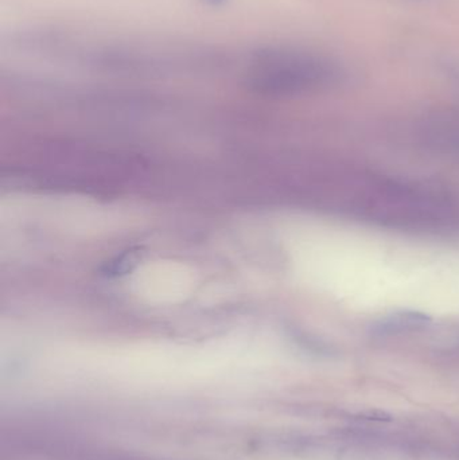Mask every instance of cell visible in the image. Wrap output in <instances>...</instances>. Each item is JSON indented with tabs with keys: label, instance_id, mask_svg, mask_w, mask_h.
<instances>
[{
	"label": "cell",
	"instance_id": "obj_1",
	"mask_svg": "<svg viewBox=\"0 0 459 460\" xmlns=\"http://www.w3.org/2000/svg\"><path fill=\"white\" fill-rule=\"evenodd\" d=\"M269 93H301L335 84L340 69L323 55L291 48H266L251 54L247 77Z\"/></svg>",
	"mask_w": 459,
	"mask_h": 460
},
{
	"label": "cell",
	"instance_id": "obj_2",
	"mask_svg": "<svg viewBox=\"0 0 459 460\" xmlns=\"http://www.w3.org/2000/svg\"><path fill=\"white\" fill-rule=\"evenodd\" d=\"M431 317L419 311H399L379 319L370 327V333L376 336H391L410 333L427 327Z\"/></svg>",
	"mask_w": 459,
	"mask_h": 460
},
{
	"label": "cell",
	"instance_id": "obj_3",
	"mask_svg": "<svg viewBox=\"0 0 459 460\" xmlns=\"http://www.w3.org/2000/svg\"><path fill=\"white\" fill-rule=\"evenodd\" d=\"M210 1H213V3H219V1H225V0H210Z\"/></svg>",
	"mask_w": 459,
	"mask_h": 460
}]
</instances>
